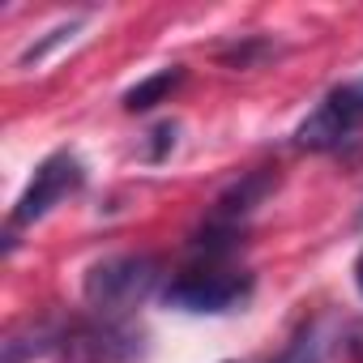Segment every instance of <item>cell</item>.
I'll return each mask as SVG.
<instances>
[{
	"label": "cell",
	"instance_id": "cell-1",
	"mask_svg": "<svg viewBox=\"0 0 363 363\" xmlns=\"http://www.w3.org/2000/svg\"><path fill=\"white\" fill-rule=\"evenodd\" d=\"M248 295H252V274L227 265L223 257H206L201 265H189L162 291L167 308H179V312H231Z\"/></svg>",
	"mask_w": 363,
	"mask_h": 363
},
{
	"label": "cell",
	"instance_id": "cell-2",
	"mask_svg": "<svg viewBox=\"0 0 363 363\" xmlns=\"http://www.w3.org/2000/svg\"><path fill=\"white\" fill-rule=\"evenodd\" d=\"M154 286H158L154 257H111L86 274V303L99 312V320H116L120 312L145 303Z\"/></svg>",
	"mask_w": 363,
	"mask_h": 363
},
{
	"label": "cell",
	"instance_id": "cell-3",
	"mask_svg": "<svg viewBox=\"0 0 363 363\" xmlns=\"http://www.w3.org/2000/svg\"><path fill=\"white\" fill-rule=\"evenodd\" d=\"M359 128H363V77L333 86L325 94V103L295 128V145L312 150V154L342 150Z\"/></svg>",
	"mask_w": 363,
	"mask_h": 363
},
{
	"label": "cell",
	"instance_id": "cell-4",
	"mask_svg": "<svg viewBox=\"0 0 363 363\" xmlns=\"http://www.w3.org/2000/svg\"><path fill=\"white\" fill-rule=\"evenodd\" d=\"M82 179H86V167H82V158L77 154H69V150H56V154H48L39 167H35V175H30V184L22 189V197H18V206H13V227H30V223H39V218H48L69 193H77L82 189Z\"/></svg>",
	"mask_w": 363,
	"mask_h": 363
},
{
	"label": "cell",
	"instance_id": "cell-5",
	"mask_svg": "<svg viewBox=\"0 0 363 363\" xmlns=\"http://www.w3.org/2000/svg\"><path fill=\"white\" fill-rule=\"evenodd\" d=\"M52 350L60 354V363H128L141 354V342L116 320H94L60 333Z\"/></svg>",
	"mask_w": 363,
	"mask_h": 363
},
{
	"label": "cell",
	"instance_id": "cell-6",
	"mask_svg": "<svg viewBox=\"0 0 363 363\" xmlns=\"http://www.w3.org/2000/svg\"><path fill=\"white\" fill-rule=\"evenodd\" d=\"M179 82H184V69L179 65H171V69H158V73H150V77H141L128 94H124V111H150V107H158Z\"/></svg>",
	"mask_w": 363,
	"mask_h": 363
},
{
	"label": "cell",
	"instance_id": "cell-7",
	"mask_svg": "<svg viewBox=\"0 0 363 363\" xmlns=\"http://www.w3.org/2000/svg\"><path fill=\"white\" fill-rule=\"evenodd\" d=\"M325 346H329L325 325H303V329L286 342V350H282L278 359H269V363H325Z\"/></svg>",
	"mask_w": 363,
	"mask_h": 363
},
{
	"label": "cell",
	"instance_id": "cell-8",
	"mask_svg": "<svg viewBox=\"0 0 363 363\" xmlns=\"http://www.w3.org/2000/svg\"><path fill=\"white\" fill-rule=\"evenodd\" d=\"M354 286H359V295H363V252H359V261H354Z\"/></svg>",
	"mask_w": 363,
	"mask_h": 363
}]
</instances>
